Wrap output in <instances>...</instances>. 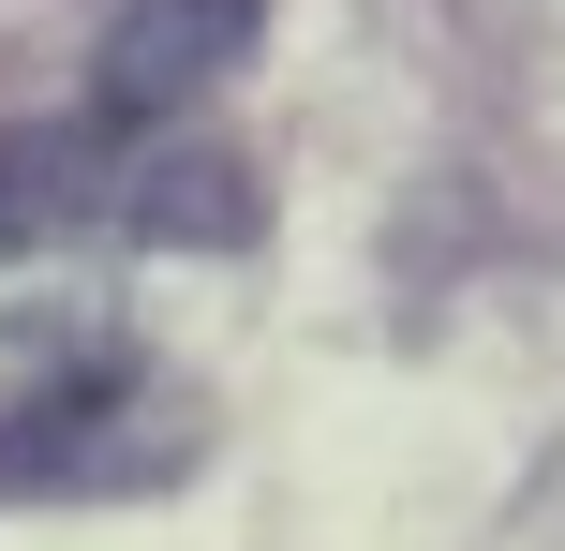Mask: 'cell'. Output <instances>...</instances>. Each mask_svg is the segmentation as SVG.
I'll list each match as a JSON object with an SVG mask.
<instances>
[{"mask_svg":"<svg viewBox=\"0 0 565 551\" xmlns=\"http://www.w3.org/2000/svg\"><path fill=\"white\" fill-rule=\"evenodd\" d=\"M254 30H268V0H119L105 45H89V119H119V135L179 119L194 89H224L254 60Z\"/></svg>","mask_w":565,"mask_h":551,"instance_id":"1","label":"cell"},{"mask_svg":"<svg viewBox=\"0 0 565 551\" xmlns=\"http://www.w3.org/2000/svg\"><path fill=\"white\" fill-rule=\"evenodd\" d=\"M149 135L119 119H45V135H0V254H45L75 224H135Z\"/></svg>","mask_w":565,"mask_h":551,"instance_id":"2","label":"cell"}]
</instances>
